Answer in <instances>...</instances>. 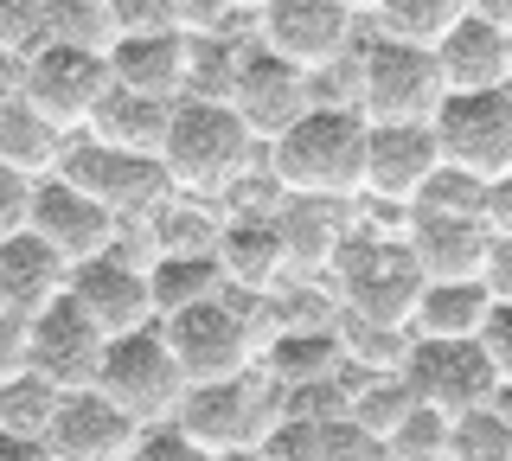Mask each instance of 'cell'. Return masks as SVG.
<instances>
[{
    "label": "cell",
    "instance_id": "6",
    "mask_svg": "<svg viewBox=\"0 0 512 461\" xmlns=\"http://www.w3.org/2000/svg\"><path fill=\"white\" fill-rule=\"evenodd\" d=\"M109 52H90V45H64V39H39L32 45V58L20 65V97L39 109V116H52L64 135L84 129L96 116V103L109 97Z\"/></svg>",
    "mask_w": 512,
    "mask_h": 461
},
{
    "label": "cell",
    "instance_id": "35",
    "mask_svg": "<svg viewBox=\"0 0 512 461\" xmlns=\"http://www.w3.org/2000/svg\"><path fill=\"white\" fill-rule=\"evenodd\" d=\"M20 372H32V314L0 301V385Z\"/></svg>",
    "mask_w": 512,
    "mask_h": 461
},
{
    "label": "cell",
    "instance_id": "39",
    "mask_svg": "<svg viewBox=\"0 0 512 461\" xmlns=\"http://www.w3.org/2000/svg\"><path fill=\"white\" fill-rule=\"evenodd\" d=\"M480 218H487L493 237H512V167L500 180H487V205H480Z\"/></svg>",
    "mask_w": 512,
    "mask_h": 461
},
{
    "label": "cell",
    "instance_id": "15",
    "mask_svg": "<svg viewBox=\"0 0 512 461\" xmlns=\"http://www.w3.org/2000/svg\"><path fill=\"white\" fill-rule=\"evenodd\" d=\"M352 20L359 13L346 0H263V45L301 71H327L346 58Z\"/></svg>",
    "mask_w": 512,
    "mask_h": 461
},
{
    "label": "cell",
    "instance_id": "40",
    "mask_svg": "<svg viewBox=\"0 0 512 461\" xmlns=\"http://www.w3.org/2000/svg\"><path fill=\"white\" fill-rule=\"evenodd\" d=\"M0 461H52V449H45V436H26V429L0 423Z\"/></svg>",
    "mask_w": 512,
    "mask_h": 461
},
{
    "label": "cell",
    "instance_id": "38",
    "mask_svg": "<svg viewBox=\"0 0 512 461\" xmlns=\"http://www.w3.org/2000/svg\"><path fill=\"white\" fill-rule=\"evenodd\" d=\"M26 205H32V173L0 161V237L26 225Z\"/></svg>",
    "mask_w": 512,
    "mask_h": 461
},
{
    "label": "cell",
    "instance_id": "37",
    "mask_svg": "<svg viewBox=\"0 0 512 461\" xmlns=\"http://www.w3.org/2000/svg\"><path fill=\"white\" fill-rule=\"evenodd\" d=\"M39 39V0H0V52H26Z\"/></svg>",
    "mask_w": 512,
    "mask_h": 461
},
{
    "label": "cell",
    "instance_id": "18",
    "mask_svg": "<svg viewBox=\"0 0 512 461\" xmlns=\"http://www.w3.org/2000/svg\"><path fill=\"white\" fill-rule=\"evenodd\" d=\"M404 250L416 257L423 282H448V276H480L493 250L487 218L474 212H436V205H410V237Z\"/></svg>",
    "mask_w": 512,
    "mask_h": 461
},
{
    "label": "cell",
    "instance_id": "5",
    "mask_svg": "<svg viewBox=\"0 0 512 461\" xmlns=\"http://www.w3.org/2000/svg\"><path fill=\"white\" fill-rule=\"evenodd\" d=\"M429 129H436V148L448 167L474 173V180H500L512 167V84L442 90Z\"/></svg>",
    "mask_w": 512,
    "mask_h": 461
},
{
    "label": "cell",
    "instance_id": "34",
    "mask_svg": "<svg viewBox=\"0 0 512 461\" xmlns=\"http://www.w3.org/2000/svg\"><path fill=\"white\" fill-rule=\"evenodd\" d=\"M128 461H205L199 442L186 436L180 417H160V423H141L135 429V449H128Z\"/></svg>",
    "mask_w": 512,
    "mask_h": 461
},
{
    "label": "cell",
    "instance_id": "14",
    "mask_svg": "<svg viewBox=\"0 0 512 461\" xmlns=\"http://www.w3.org/2000/svg\"><path fill=\"white\" fill-rule=\"evenodd\" d=\"M64 180H77L90 199H103L109 212H148L160 199V186H167V167H160V154H135V148H116V141H77L71 154L58 161Z\"/></svg>",
    "mask_w": 512,
    "mask_h": 461
},
{
    "label": "cell",
    "instance_id": "4",
    "mask_svg": "<svg viewBox=\"0 0 512 461\" xmlns=\"http://www.w3.org/2000/svg\"><path fill=\"white\" fill-rule=\"evenodd\" d=\"M186 365L173 359L167 333H160V321L135 327V333H116V340L103 346V372H96V391L109 397V404H122L135 423H160L180 410L186 397Z\"/></svg>",
    "mask_w": 512,
    "mask_h": 461
},
{
    "label": "cell",
    "instance_id": "21",
    "mask_svg": "<svg viewBox=\"0 0 512 461\" xmlns=\"http://www.w3.org/2000/svg\"><path fill=\"white\" fill-rule=\"evenodd\" d=\"M64 282H71V263H64L32 225L0 237V301H7V308L39 314L52 295H64Z\"/></svg>",
    "mask_w": 512,
    "mask_h": 461
},
{
    "label": "cell",
    "instance_id": "43",
    "mask_svg": "<svg viewBox=\"0 0 512 461\" xmlns=\"http://www.w3.org/2000/svg\"><path fill=\"white\" fill-rule=\"evenodd\" d=\"M244 7H263V0H244Z\"/></svg>",
    "mask_w": 512,
    "mask_h": 461
},
{
    "label": "cell",
    "instance_id": "10",
    "mask_svg": "<svg viewBox=\"0 0 512 461\" xmlns=\"http://www.w3.org/2000/svg\"><path fill=\"white\" fill-rule=\"evenodd\" d=\"M103 346H109V333L77 308L71 289L52 295L39 314H32V372L52 378L58 391L96 385V372H103Z\"/></svg>",
    "mask_w": 512,
    "mask_h": 461
},
{
    "label": "cell",
    "instance_id": "44",
    "mask_svg": "<svg viewBox=\"0 0 512 461\" xmlns=\"http://www.w3.org/2000/svg\"><path fill=\"white\" fill-rule=\"evenodd\" d=\"M506 52H512V33H506Z\"/></svg>",
    "mask_w": 512,
    "mask_h": 461
},
{
    "label": "cell",
    "instance_id": "20",
    "mask_svg": "<svg viewBox=\"0 0 512 461\" xmlns=\"http://www.w3.org/2000/svg\"><path fill=\"white\" fill-rule=\"evenodd\" d=\"M442 71V90H493L512 84V52H506V26L480 20V13H461L448 33L429 45Z\"/></svg>",
    "mask_w": 512,
    "mask_h": 461
},
{
    "label": "cell",
    "instance_id": "25",
    "mask_svg": "<svg viewBox=\"0 0 512 461\" xmlns=\"http://www.w3.org/2000/svg\"><path fill=\"white\" fill-rule=\"evenodd\" d=\"M167 116L173 103L167 97H148V90H128V84H109V97L96 103V116L84 129L96 141H116V148H135V154H160V135H167Z\"/></svg>",
    "mask_w": 512,
    "mask_h": 461
},
{
    "label": "cell",
    "instance_id": "23",
    "mask_svg": "<svg viewBox=\"0 0 512 461\" xmlns=\"http://www.w3.org/2000/svg\"><path fill=\"white\" fill-rule=\"evenodd\" d=\"M218 263H224V282H237V289H276V276L288 269V250H282V231H276V218H231V225L218 231Z\"/></svg>",
    "mask_w": 512,
    "mask_h": 461
},
{
    "label": "cell",
    "instance_id": "1",
    "mask_svg": "<svg viewBox=\"0 0 512 461\" xmlns=\"http://www.w3.org/2000/svg\"><path fill=\"white\" fill-rule=\"evenodd\" d=\"M282 193L301 199H352L365 193V109L359 103H308L269 141Z\"/></svg>",
    "mask_w": 512,
    "mask_h": 461
},
{
    "label": "cell",
    "instance_id": "26",
    "mask_svg": "<svg viewBox=\"0 0 512 461\" xmlns=\"http://www.w3.org/2000/svg\"><path fill=\"white\" fill-rule=\"evenodd\" d=\"M0 161L32 173V180H39V173H58V161H64V129L52 116H39L20 90L0 103Z\"/></svg>",
    "mask_w": 512,
    "mask_h": 461
},
{
    "label": "cell",
    "instance_id": "19",
    "mask_svg": "<svg viewBox=\"0 0 512 461\" xmlns=\"http://www.w3.org/2000/svg\"><path fill=\"white\" fill-rule=\"evenodd\" d=\"M416 295H423V269L404 244H372L365 257H352L346 276V308L352 321H378V327H410Z\"/></svg>",
    "mask_w": 512,
    "mask_h": 461
},
{
    "label": "cell",
    "instance_id": "2",
    "mask_svg": "<svg viewBox=\"0 0 512 461\" xmlns=\"http://www.w3.org/2000/svg\"><path fill=\"white\" fill-rule=\"evenodd\" d=\"M256 148V135L244 129L224 97H186L173 103L167 135H160V167H167V186L186 199H218L224 186L244 173Z\"/></svg>",
    "mask_w": 512,
    "mask_h": 461
},
{
    "label": "cell",
    "instance_id": "41",
    "mask_svg": "<svg viewBox=\"0 0 512 461\" xmlns=\"http://www.w3.org/2000/svg\"><path fill=\"white\" fill-rule=\"evenodd\" d=\"M468 13H480V20H493V26L512 33V0H468Z\"/></svg>",
    "mask_w": 512,
    "mask_h": 461
},
{
    "label": "cell",
    "instance_id": "32",
    "mask_svg": "<svg viewBox=\"0 0 512 461\" xmlns=\"http://www.w3.org/2000/svg\"><path fill=\"white\" fill-rule=\"evenodd\" d=\"M384 455H397V461H448V410L410 397V410L384 429Z\"/></svg>",
    "mask_w": 512,
    "mask_h": 461
},
{
    "label": "cell",
    "instance_id": "24",
    "mask_svg": "<svg viewBox=\"0 0 512 461\" xmlns=\"http://www.w3.org/2000/svg\"><path fill=\"white\" fill-rule=\"evenodd\" d=\"M346 365V346L333 327H282L276 346L263 353V372L276 378L282 391H301V385H333Z\"/></svg>",
    "mask_w": 512,
    "mask_h": 461
},
{
    "label": "cell",
    "instance_id": "36",
    "mask_svg": "<svg viewBox=\"0 0 512 461\" xmlns=\"http://www.w3.org/2000/svg\"><path fill=\"white\" fill-rule=\"evenodd\" d=\"M480 353L493 359V372H500V385H512V295H493L487 321H480Z\"/></svg>",
    "mask_w": 512,
    "mask_h": 461
},
{
    "label": "cell",
    "instance_id": "29",
    "mask_svg": "<svg viewBox=\"0 0 512 461\" xmlns=\"http://www.w3.org/2000/svg\"><path fill=\"white\" fill-rule=\"evenodd\" d=\"M122 33L116 0H39V39H64V45H90V52H109ZM32 39V45H39Z\"/></svg>",
    "mask_w": 512,
    "mask_h": 461
},
{
    "label": "cell",
    "instance_id": "11",
    "mask_svg": "<svg viewBox=\"0 0 512 461\" xmlns=\"http://www.w3.org/2000/svg\"><path fill=\"white\" fill-rule=\"evenodd\" d=\"M26 225L39 231L64 263H84V257L116 244V212H109L103 199H90L77 180H64V173H39V180H32Z\"/></svg>",
    "mask_w": 512,
    "mask_h": 461
},
{
    "label": "cell",
    "instance_id": "33",
    "mask_svg": "<svg viewBox=\"0 0 512 461\" xmlns=\"http://www.w3.org/2000/svg\"><path fill=\"white\" fill-rule=\"evenodd\" d=\"M52 404H58V385H52V378H39V372H20V378L0 385V423L26 429V436H45Z\"/></svg>",
    "mask_w": 512,
    "mask_h": 461
},
{
    "label": "cell",
    "instance_id": "7",
    "mask_svg": "<svg viewBox=\"0 0 512 461\" xmlns=\"http://www.w3.org/2000/svg\"><path fill=\"white\" fill-rule=\"evenodd\" d=\"M365 122H429L442 103V71H436V52L429 45H410V39H372L359 58V97Z\"/></svg>",
    "mask_w": 512,
    "mask_h": 461
},
{
    "label": "cell",
    "instance_id": "16",
    "mask_svg": "<svg viewBox=\"0 0 512 461\" xmlns=\"http://www.w3.org/2000/svg\"><path fill=\"white\" fill-rule=\"evenodd\" d=\"M135 429L141 423L122 404H109L96 385H84V391H58L52 423H45V449L58 461H128Z\"/></svg>",
    "mask_w": 512,
    "mask_h": 461
},
{
    "label": "cell",
    "instance_id": "12",
    "mask_svg": "<svg viewBox=\"0 0 512 461\" xmlns=\"http://www.w3.org/2000/svg\"><path fill=\"white\" fill-rule=\"evenodd\" d=\"M64 289L77 295V308H84L90 321L109 333V340H116V333L148 327V321H160V314H154V282H148V269L128 263L116 244L96 250V257H84V263H71V282H64Z\"/></svg>",
    "mask_w": 512,
    "mask_h": 461
},
{
    "label": "cell",
    "instance_id": "9",
    "mask_svg": "<svg viewBox=\"0 0 512 461\" xmlns=\"http://www.w3.org/2000/svg\"><path fill=\"white\" fill-rule=\"evenodd\" d=\"M160 333H167L173 359L186 365L192 385H205V378H237V372H250V365L263 359L250 321L224 295H205V301H192L180 314H160Z\"/></svg>",
    "mask_w": 512,
    "mask_h": 461
},
{
    "label": "cell",
    "instance_id": "30",
    "mask_svg": "<svg viewBox=\"0 0 512 461\" xmlns=\"http://www.w3.org/2000/svg\"><path fill=\"white\" fill-rule=\"evenodd\" d=\"M448 461H512V417L493 397L448 417Z\"/></svg>",
    "mask_w": 512,
    "mask_h": 461
},
{
    "label": "cell",
    "instance_id": "17",
    "mask_svg": "<svg viewBox=\"0 0 512 461\" xmlns=\"http://www.w3.org/2000/svg\"><path fill=\"white\" fill-rule=\"evenodd\" d=\"M442 167L429 122H365V193L384 205H416L423 180Z\"/></svg>",
    "mask_w": 512,
    "mask_h": 461
},
{
    "label": "cell",
    "instance_id": "8",
    "mask_svg": "<svg viewBox=\"0 0 512 461\" xmlns=\"http://www.w3.org/2000/svg\"><path fill=\"white\" fill-rule=\"evenodd\" d=\"M397 378L410 385V397L448 410V417L487 404L493 385H500V372H493V359L480 353L474 333H410L404 359H397Z\"/></svg>",
    "mask_w": 512,
    "mask_h": 461
},
{
    "label": "cell",
    "instance_id": "22",
    "mask_svg": "<svg viewBox=\"0 0 512 461\" xmlns=\"http://www.w3.org/2000/svg\"><path fill=\"white\" fill-rule=\"evenodd\" d=\"M109 77L128 90H148V97H167L173 90H186V39L173 33V26H154V33H116L109 45Z\"/></svg>",
    "mask_w": 512,
    "mask_h": 461
},
{
    "label": "cell",
    "instance_id": "42",
    "mask_svg": "<svg viewBox=\"0 0 512 461\" xmlns=\"http://www.w3.org/2000/svg\"><path fill=\"white\" fill-rule=\"evenodd\" d=\"M346 7H352V13H372V7H378V0H346Z\"/></svg>",
    "mask_w": 512,
    "mask_h": 461
},
{
    "label": "cell",
    "instance_id": "3",
    "mask_svg": "<svg viewBox=\"0 0 512 461\" xmlns=\"http://www.w3.org/2000/svg\"><path fill=\"white\" fill-rule=\"evenodd\" d=\"M276 397H282V385L269 372L256 378V365H250V372H237V378L186 385V397H180L173 417L186 423V436L199 442L205 461H218V455H256V449H263V436H269V423L282 417Z\"/></svg>",
    "mask_w": 512,
    "mask_h": 461
},
{
    "label": "cell",
    "instance_id": "28",
    "mask_svg": "<svg viewBox=\"0 0 512 461\" xmlns=\"http://www.w3.org/2000/svg\"><path fill=\"white\" fill-rule=\"evenodd\" d=\"M148 282H154V314H180L224 289V263H218V250H167L148 269Z\"/></svg>",
    "mask_w": 512,
    "mask_h": 461
},
{
    "label": "cell",
    "instance_id": "27",
    "mask_svg": "<svg viewBox=\"0 0 512 461\" xmlns=\"http://www.w3.org/2000/svg\"><path fill=\"white\" fill-rule=\"evenodd\" d=\"M487 308H493L487 276H448V282H423L410 327H416V333H480Z\"/></svg>",
    "mask_w": 512,
    "mask_h": 461
},
{
    "label": "cell",
    "instance_id": "13",
    "mask_svg": "<svg viewBox=\"0 0 512 461\" xmlns=\"http://www.w3.org/2000/svg\"><path fill=\"white\" fill-rule=\"evenodd\" d=\"M224 103L244 116V129L256 141H276L288 122L314 103V77L263 45V52H244V58H237V77H231V97H224Z\"/></svg>",
    "mask_w": 512,
    "mask_h": 461
},
{
    "label": "cell",
    "instance_id": "31",
    "mask_svg": "<svg viewBox=\"0 0 512 461\" xmlns=\"http://www.w3.org/2000/svg\"><path fill=\"white\" fill-rule=\"evenodd\" d=\"M378 26L384 39H410V45H436L448 26L468 13V0H378Z\"/></svg>",
    "mask_w": 512,
    "mask_h": 461
}]
</instances>
